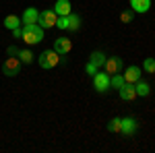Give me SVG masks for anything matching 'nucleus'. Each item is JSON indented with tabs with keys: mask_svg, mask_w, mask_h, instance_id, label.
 Instances as JSON below:
<instances>
[{
	"mask_svg": "<svg viewBox=\"0 0 155 153\" xmlns=\"http://www.w3.org/2000/svg\"><path fill=\"white\" fill-rule=\"evenodd\" d=\"M23 42L27 46H37L44 39V29L37 23H23Z\"/></svg>",
	"mask_w": 155,
	"mask_h": 153,
	"instance_id": "f257e3e1",
	"label": "nucleus"
},
{
	"mask_svg": "<svg viewBox=\"0 0 155 153\" xmlns=\"http://www.w3.org/2000/svg\"><path fill=\"white\" fill-rule=\"evenodd\" d=\"M58 29H64V31H79L81 27V17L79 15H64V17H58V23H56Z\"/></svg>",
	"mask_w": 155,
	"mask_h": 153,
	"instance_id": "f03ea898",
	"label": "nucleus"
},
{
	"mask_svg": "<svg viewBox=\"0 0 155 153\" xmlns=\"http://www.w3.org/2000/svg\"><path fill=\"white\" fill-rule=\"evenodd\" d=\"M37 62H39V66L46 68V71H48V68H54V66H58V62H60V54L54 52V50H46L44 54H39Z\"/></svg>",
	"mask_w": 155,
	"mask_h": 153,
	"instance_id": "7ed1b4c3",
	"label": "nucleus"
},
{
	"mask_svg": "<svg viewBox=\"0 0 155 153\" xmlns=\"http://www.w3.org/2000/svg\"><path fill=\"white\" fill-rule=\"evenodd\" d=\"M21 60L17 58V56H8V58L2 62V72L6 75V77H17L19 72H21Z\"/></svg>",
	"mask_w": 155,
	"mask_h": 153,
	"instance_id": "20e7f679",
	"label": "nucleus"
},
{
	"mask_svg": "<svg viewBox=\"0 0 155 153\" xmlns=\"http://www.w3.org/2000/svg\"><path fill=\"white\" fill-rule=\"evenodd\" d=\"M56 23H58V15L54 11H41L37 17V25L41 29H52V27H56Z\"/></svg>",
	"mask_w": 155,
	"mask_h": 153,
	"instance_id": "39448f33",
	"label": "nucleus"
},
{
	"mask_svg": "<svg viewBox=\"0 0 155 153\" xmlns=\"http://www.w3.org/2000/svg\"><path fill=\"white\" fill-rule=\"evenodd\" d=\"M93 87H95L99 93H106L107 89H110V75L97 71L95 75H93Z\"/></svg>",
	"mask_w": 155,
	"mask_h": 153,
	"instance_id": "423d86ee",
	"label": "nucleus"
},
{
	"mask_svg": "<svg viewBox=\"0 0 155 153\" xmlns=\"http://www.w3.org/2000/svg\"><path fill=\"white\" fill-rule=\"evenodd\" d=\"M72 50V42L66 39V37H56L54 39V52H58L60 56H66Z\"/></svg>",
	"mask_w": 155,
	"mask_h": 153,
	"instance_id": "0eeeda50",
	"label": "nucleus"
},
{
	"mask_svg": "<svg viewBox=\"0 0 155 153\" xmlns=\"http://www.w3.org/2000/svg\"><path fill=\"white\" fill-rule=\"evenodd\" d=\"M120 97L124 99V101H132L134 97H137V91H134V83H124L122 87L118 89Z\"/></svg>",
	"mask_w": 155,
	"mask_h": 153,
	"instance_id": "6e6552de",
	"label": "nucleus"
},
{
	"mask_svg": "<svg viewBox=\"0 0 155 153\" xmlns=\"http://www.w3.org/2000/svg\"><path fill=\"white\" fill-rule=\"evenodd\" d=\"M120 132L124 137H132L137 132V120L134 118H122V128H120Z\"/></svg>",
	"mask_w": 155,
	"mask_h": 153,
	"instance_id": "1a4fd4ad",
	"label": "nucleus"
},
{
	"mask_svg": "<svg viewBox=\"0 0 155 153\" xmlns=\"http://www.w3.org/2000/svg\"><path fill=\"white\" fill-rule=\"evenodd\" d=\"M104 68H106L107 75L120 72V71H122V60L116 58V56H112V58H106V64H104Z\"/></svg>",
	"mask_w": 155,
	"mask_h": 153,
	"instance_id": "9d476101",
	"label": "nucleus"
},
{
	"mask_svg": "<svg viewBox=\"0 0 155 153\" xmlns=\"http://www.w3.org/2000/svg\"><path fill=\"white\" fill-rule=\"evenodd\" d=\"M71 8H72L71 0H56V4H54L52 11L56 12L58 17H64V15H71Z\"/></svg>",
	"mask_w": 155,
	"mask_h": 153,
	"instance_id": "9b49d317",
	"label": "nucleus"
},
{
	"mask_svg": "<svg viewBox=\"0 0 155 153\" xmlns=\"http://www.w3.org/2000/svg\"><path fill=\"white\" fill-rule=\"evenodd\" d=\"M141 75H143V68H139V66H128V68L124 71V81L126 83H137L141 79Z\"/></svg>",
	"mask_w": 155,
	"mask_h": 153,
	"instance_id": "f8f14e48",
	"label": "nucleus"
},
{
	"mask_svg": "<svg viewBox=\"0 0 155 153\" xmlns=\"http://www.w3.org/2000/svg\"><path fill=\"white\" fill-rule=\"evenodd\" d=\"M151 8V0H130V11L143 15Z\"/></svg>",
	"mask_w": 155,
	"mask_h": 153,
	"instance_id": "ddd939ff",
	"label": "nucleus"
},
{
	"mask_svg": "<svg viewBox=\"0 0 155 153\" xmlns=\"http://www.w3.org/2000/svg\"><path fill=\"white\" fill-rule=\"evenodd\" d=\"M89 62H91V64H95L97 68H101V66L106 64V54H104V52H99V50H95V52H91Z\"/></svg>",
	"mask_w": 155,
	"mask_h": 153,
	"instance_id": "4468645a",
	"label": "nucleus"
},
{
	"mask_svg": "<svg viewBox=\"0 0 155 153\" xmlns=\"http://www.w3.org/2000/svg\"><path fill=\"white\" fill-rule=\"evenodd\" d=\"M134 91H137V95H141V97H145V95H149L151 93V87H149V83H145V81H139L134 83Z\"/></svg>",
	"mask_w": 155,
	"mask_h": 153,
	"instance_id": "2eb2a0df",
	"label": "nucleus"
},
{
	"mask_svg": "<svg viewBox=\"0 0 155 153\" xmlns=\"http://www.w3.org/2000/svg\"><path fill=\"white\" fill-rule=\"evenodd\" d=\"M21 23H23V21H21L17 15H8V17L4 19V27L11 29V31H12V29H17V27H21Z\"/></svg>",
	"mask_w": 155,
	"mask_h": 153,
	"instance_id": "dca6fc26",
	"label": "nucleus"
},
{
	"mask_svg": "<svg viewBox=\"0 0 155 153\" xmlns=\"http://www.w3.org/2000/svg\"><path fill=\"white\" fill-rule=\"evenodd\" d=\"M37 17H39V11H35V8H27V11L23 12V23H37Z\"/></svg>",
	"mask_w": 155,
	"mask_h": 153,
	"instance_id": "f3484780",
	"label": "nucleus"
},
{
	"mask_svg": "<svg viewBox=\"0 0 155 153\" xmlns=\"http://www.w3.org/2000/svg\"><path fill=\"white\" fill-rule=\"evenodd\" d=\"M124 75H120V72H114V75H110V87H114V89H120L122 85H124Z\"/></svg>",
	"mask_w": 155,
	"mask_h": 153,
	"instance_id": "a211bd4d",
	"label": "nucleus"
},
{
	"mask_svg": "<svg viewBox=\"0 0 155 153\" xmlns=\"http://www.w3.org/2000/svg\"><path fill=\"white\" fill-rule=\"evenodd\" d=\"M17 58L21 60L23 64H29V62H33V54H31V50H19Z\"/></svg>",
	"mask_w": 155,
	"mask_h": 153,
	"instance_id": "6ab92c4d",
	"label": "nucleus"
},
{
	"mask_svg": "<svg viewBox=\"0 0 155 153\" xmlns=\"http://www.w3.org/2000/svg\"><path fill=\"white\" fill-rule=\"evenodd\" d=\"M120 128H122V118H112L107 122V130L110 132H120Z\"/></svg>",
	"mask_w": 155,
	"mask_h": 153,
	"instance_id": "aec40b11",
	"label": "nucleus"
},
{
	"mask_svg": "<svg viewBox=\"0 0 155 153\" xmlns=\"http://www.w3.org/2000/svg\"><path fill=\"white\" fill-rule=\"evenodd\" d=\"M143 71L145 72H155V60L153 58H147L143 62Z\"/></svg>",
	"mask_w": 155,
	"mask_h": 153,
	"instance_id": "412c9836",
	"label": "nucleus"
},
{
	"mask_svg": "<svg viewBox=\"0 0 155 153\" xmlns=\"http://www.w3.org/2000/svg\"><path fill=\"white\" fill-rule=\"evenodd\" d=\"M132 17H134V12L128 8V11H124L120 15V21H122V23H132Z\"/></svg>",
	"mask_w": 155,
	"mask_h": 153,
	"instance_id": "4be33fe9",
	"label": "nucleus"
},
{
	"mask_svg": "<svg viewBox=\"0 0 155 153\" xmlns=\"http://www.w3.org/2000/svg\"><path fill=\"white\" fill-rule=\"evenodd\" d=\"M85 71H87V75H91V77H93V75H95V72L99 71V68H97L95 64H91V62H87V66H85Z\"/></svg>",
	"mask_w": 155,
	"mask_h": 153,
	"instance_id": "5701e85b",
	"label": "nucleus"
},
{
	"mask_svg": "<svg viewBox=\"0 0 155 153\" xmlns=\"http://www.w3.org/2000/svg\"><path fill=\"white\" fill-rule=\"evenodd\" d=\"M12 35H15V39H17V37H21V35H23V27H17V29H12Z\"/></svg>",
	"mask_w": 155,
	"mask_h": 153,
	"instance_id": "b1692460",
	"label": "nucleus"
},
{
	"mask_svg": "<svg viewBox=\"0 0 155 153\" xmlns=\"http://www.w3.org/2000/svg\"><path fill=\"white\" fill-rule=\"evenodd\" d=\"M6 52H8V56H15V54H19V50H17L15 46H11L8 50H6Z\"/></svg>",
	"mask_w": 155,
	"mask_h": 153,
	"instance_id": "393cba45",
	"label": "nucleus"
}]
</instances>
